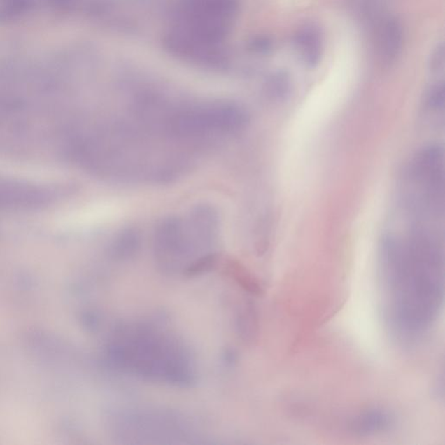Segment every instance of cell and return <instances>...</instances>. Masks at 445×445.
I'll list each match as a JSON object with an SVG mask.
<instances>
[{
	"mask_svg": "<svg viewBox=\"0 0 445 445\" xmlns=\"http://www.w3.org/2000/svg\"><path fill=\"white\" fill-rule=\"evenodd\" d=\"M394 425V416L390 411L382 408H373L351 418L349 430L355 435L367 437L389 432Z\"/></svg>",
	"mask_w": 445,
	"mask_h": 445,
	"instance_id": "obj_4",
	"label": "cell"
},
{
	"mask_svg": "<svg viewBox=\"0 0 445 445\" xmlns=\"http://www.w3.org/2000/svg\"><path fill=\"white\" fill-rule=\"evenodd\" d=\"M224 272L227 277L234 280L236 283L255 296L263 293V287L258 280L250 274L243 265L234 260H228L224 264Z\"/></svg>",
	"mask_w": 445,
	"mask_h": 445,
	"instance_id": "obj_7",
	"label": "cell"
},
{
	"mask_svg": "<svg viewBox=\"0 0 445 445\" xmlns=\"http://www.w3.org/2000/svg\"><path fill=\"white\" fill-rule=\"evenodd\" d=\"M256 312L250 304H246L245 307L239 312L236 323H238V329L240 335L245 340L253 339L256 335L257 330V318Z\"/></svg>",
	"mask_w": 445,
	"mask_h": 445,
	"instance_id": "obj_9",
	"label": "cell"
},
{
	"mask_svg": "<svg viewBox=\"0 0 445 445\" xmlns=\"http://www.w3.org/2000/svg\"><path fill=\"white\" fill-rule=\"evenodd\" d=\"M49 186L0 177V210L37 209L49 206L57 197Z\"/></svg>",
	"mask_w": 445,
	"mask_h": 445,
	"instance_id": "obj_3",
	"label": "cell"
},
{
	"mask_svg": "<svg viewBox=\"0 0 445 445\" xmlns=\"http://www.w3.org/2000/svg\"><path fill=\"white\" fill-rule=\"evenodd\" d=\"M295 45L304 63L309 67L317 66L322 55V39L317 29L306 27L297 32Z\"/></svg>",
	"mask_w": 445,
	"mask_h": 445,
	"instance_id": "obj_5",
	"label": "cell"
},
{
	"mask_svg": "<svg viewBox=\"0 0 445 445\" xmlns=\"http://www.w3.org/2000/svg\"><path fill=\"white\" fill-rule=\"evenodd\" d=\"M379 274L386 314L400 339H418L432 327L444 301V253L428 229L416 227L407 241L383 236Z\"/></svg>",
	"mask_w": 445,
	"mask_h": 445,
	"instance_id": "obj_1",
	"label": "cell"
},
{
	"mask_svg": "<svg viewBox=\"0 0 445 445\" xmlns=\"http://www.w3.org/2000/svg\"><path fill=\"white\" fill-rule=\"evenodd\" d=\"M444 84L434 85L433 87L430 90L428 95H427V106L432 110L443 109L444 105Z\"/></svg>",
	"mask_w": 445,
	"mask_h": 445,
	"instance_id": "obj_11",
	"label": "cell"
},
{
	"mask_svg": "<svg viewBox=\"0 0 445 445\" xmlns=\"http://www.w3.org/2000/svg\"><path fill=\"white\" fill-rule=\"evenodd\" d=\"M410 178L418 186V206L439 213L444 203V149L439 145L425 147L412 161Z\"/></svg>",
	"mask_w": 445,
	"mask_h": 445,
	"instance_id": "obj_2",
	"label": "cell"
},
{
	"mask_svg": "<svg viewBox=\"0 0 445 445\" xmlns=\"http://www.w3.org/2000/svg\"><path fill=\"white\" fill-rule=\"evenodd\" d=\"M292 83L285 73H278L271 78L268 82V94L277 101H283L290 95Z\"/></svg>",
	"mask_w": 445,
	"mask_h": 445,
	"instance_id": "obj_10",
	"label": "cell"
},
{
	"mask_svg": "<svg viewBox=\"0 0 445 445\" xmlns=\"http://www.w3.org/2000/svg\"><path fill=\"white\" fill-rule=\"evenodd\" d=\"M139 235L134 229L122 232L111 245V254L117 257H128L137 251L139 246Z\"/></svg>",
	"mask_w": 445,
	"mask_h": 445,
	"instance_id": "obj_8",
	"label": "cell"
},
{
	"mask_svg": "<svg viewBox=\"0 0 445 445\" xmlns=\"http://www.w3.org/2000/svg\"><path fill=\"white\" fill-rule=\"evenodd\" d=\"M403 29L396 19L387 21L383 27L381 41L382 56L386 63H393L403 48Z\"/></svg>",
	"mask_w": 445,
	"mask_h": 445,
	"instance_id": "obj_6",
	"label": "cell"
},
{
	"mask_svg": "<svg viewBox=\"0 0 445 445\" xmlns=\"http://www.w3.org/2000/svg\"><path fill=\"white\" fill-rule=\"evenodd\" d=\"M444 45L441 44L433 52L432 57H430V69L434 73H439L443 71L444 67Z\"/></svg>",
	"mask_w": 445,
	"mask_h": 445,
	"instance_id": "obj_12",
	"label": "cell"
}]
</instances>
